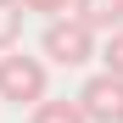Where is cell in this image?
Segmentation results:
<instances>
[{"mask_svg": "<svg viewBox=\"0 0 123 123\" xmlns=\"http://www.w3.org/2000/svg\"><path fill=\"white\" fill-rule=\"evenodd\" d=\"M39 50H45L56 67H84V62L95 56V28L78 23L73 11H62V17L45 23V45H39Z\"/></svg>", "mask_w": 123, "mask_h": 123, "instance_id": "cell-2", "label": "cell"}, {"mask_svg": "<svg viewBox=\"0 0 123 123\" xmlns=\"http://www.w3.org/2000/svg\"><path fill=\"white\" fill-rule=\"evenodd\" d=\"M23 39V0H0V56L17 50Z\"/></svg>", "mask_w": 123, "mask_h": 123, "instance_id": "cell-6", "label": "cell"}, {"mask_svg": "<svg viewBox=\"0 0 123 123\" xmlns=\"http://www.w3.org/2000/svg\"><path fill=\"white\" fill-rule=\"evenodd\" d=\"M45 84H50L45 56H23V50H6L0 56V101L34 106V101H45Z\"/></svg>", "mask_w": 123, "mask_h": 123, "instance_id": "cell-1", "label": "cell"}, {"mask_svg": "<svg viewBox=\"0 0 123 123\" xmlns=\"http://www.w3.org/2000/svg\"><path fill=\"white\" fill-rule=\"evenodd\" d=\"M73 17L90 23L95 34H112V28H123V0H73Z\"/></svg>", "mask_w": 123, "mask_h": 123, "instance_id": "cell-4", "label": "cell"}, {"mask_svg": "<svg viewBox=\"0 0 123 123\" xmlns=\"http://www.w3.org/2000/svg\"><path fill=\"white\" fill-rule=\"evenodd\" d=\"M23 11H45V17H62V11H73V0H23Z\"/></svg>", "mask_w": 123, "mask_h": 123, "instance_id": "cell-8", "label": "cell"}, {"mask_svg": "<svg viewBox=\"0 0 123 123\" xmlns=\"http://www.w3.org/2000/svg\"><path fill=\"white\" fill-rule=\"evenodd\" d=\"M78 106H84L90 123H123V78L117 73H95L78 90Z\"/></svg>", "mask_w": 123, "mask_h": 123, "instance_id": "cell-3", "label": "cell"}, {"mask_svg": "<svg viewBox=\"0 0 123 123\" xmlns=\"http://www.w3.org/2000/svg\"><path fill=\"white\" fill-rule=\"evenodd\" d=\"M106 73H117V78H123V28H112V34H106Z\"/></svg>", "mask_w": 123, "mask_h": 123, "instance_id": "cell-7", "label": "cell"}, {"mask_svg": "<svg viewBox=\"0 0 123 123\" xmlns=\"http://www.w3.org/2000/svg\"><path fill=\"white\" fill-rule=\"evenodd\" d=\"M28 123H90L78 101H34V117Z\"/></svg>", "mask_w": 123, "mask_h": 123, "instance_id": "cell-5", "label": "cell"}]
</instances>
